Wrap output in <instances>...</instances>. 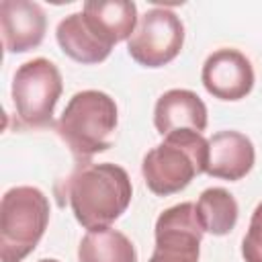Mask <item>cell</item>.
Returning <instances> with one entry per match:
<instances>
[{
	"mask_svg": "<svg viewBox=\"0 0 262 262\" xmlns=\"http://www.w3.org/2000/svg\"><path fill=\"white\" fill-rule=\"evenodd\" d=\"M196 215L205 233L225 235L235 227L239 207L229 190L221 186H211L201 192L196 201Z\"/></svg>",
	"mask_w": 262,
	"mask_h": 262,
	"instance_id": "15",
	"label": "cell"
},
{
	"mask_svg": "<svg viewBox=\"0 0 262 262\" xmlns=\"http://www.w3.org/2000/svg\"><path fill=\"white\" fill-rule=\"evenodd\" d=\"M242 256L246 262H262V203L256 205L248 231L242 242Z\"/></svg>",
	"mask_w": 262,
	"mask_h": 262,
	"instance_id": "16",
	"label": "cell"
},
{
	"mask_svg": "<svg viewBox=\"0 0 262 262\" xmlns=\"http://www.w3.org/2000/svg\"><path fill=\"white\" fill-rule=\"evenodd\" d=\"M39 262H59V260H55V258H43V260H39Z\"/></svg>",
	"mask_w": 262,
	"mask_h": 262,
	"instance_id": "17",
	"label": "cell"
},
{
	"mask_svg": "<svg viewBox=\"0 0 262 262\" xmlns=\"http://www.w3.org/2000/svg\"><path fill=\"white\" fill-rule=\"evenodd\" d=\"M184 45V25L168 8H149L139 16L137 29L127 41L133 61L143 68H162L176 59Z\"/></svg>",
	"mask_w": 262,
	"mask_h": 262,
	"instance_id": "6",
	"label": "cell"
},
{
	"mask_svg": "<svg viewBox=\"0 0 262 262\" xmlns=\"http://www.w3.org/2000/svg\"><path fill=\"white\" fill-rule=\"evenodd\" d=\"M207 104L192 90L172 88L156 100L154 127L162 137L180 129L203 133L207 129Z\"/></svg>",
	"mask_w": 262,
	"mask_h": 262,
	"instance_id": "11",
	"label": "cell"
},
{
	"mask_svg": "<svg viewBox=\"0 0 262 262\" xmlns=\"http://www.w3.org/2000/svg\"><path fill=\"white\" fill-rule=\"evenodd\" d=\"M55 39L61 51L78 63H100L104 61L113 47L106 45L84 20L82 10L72 12L59 20L55 29Z\"/></svg>",
	"mask_w": 262,
	"mask_h": 262,
	"instance_id": "13",
	"label": "cell"
},
{
	"mask_svg": "<svg viewBox=\"0 0 262 262\" xmlns=\"http://www.w3.org/2000/svg\"><path fill=\"white\" fill-rule=\"evenodd\" d=\"M47 29V16L37 2L2 0L0 33L6 53H25L41 45Z\"/></svg>",
	"mask_w": 262,
	"mask_h": 262,
	"instance_id": "9",
	"label": "cell"
},
{
	"mask_svg": "<svg viewBox=\"0 0 262 262\" xmlns=\"http://www.w3.org/2000/svg\"><path fill=\"white\" fill-rule=\"evenodd\" d=\"M252 61L233 47H221L213 51L201 70V82L205 90L219 100H242L254 88Z\"/></svg>",
	"mask_w": 262,
	"mask_h": 262,
	"instance_id": "8",
	"label": "cell"
},
{
	"mask_svg": "<svg viewBox=\"0 0 262 262\" xmlns=\"http://www.w3.org/2000/svg\"><path fill=\"white\" fill-rule=\"evenodd\" d=\"M254 162L256 149L248 135L231 129L217 131L209 139V162L205 174L235 182L254 168Z\"/></svg>",
	"mask_w": 262,
	"mask_h": 262,
	"instance_id": "10",
	"label": "cell"
},
{
	"mask_svg": "<svg viewBox=\"0 0 262 262\" xmlns=\"http://www.w3.org/2000/svg\"><path fill=\"white\" fill-rule=\"evenodd\" d=\"M82 14L88 27L111 47L129 41L137 29V6L129 0H88Z\"/></svg>",
	"mask_w": 262,
	"mask_h": 262,
	"instance_id": "12",
	"label": "cell"
},
{
	"mask_svg": "<svg viewBox=\"0 0 262 262\" xmlns=\"http://www.w3.org/2000/svg\"><path fill=\"white\" fill-rule=\"evenodd\" d=\"M78 262H137V252L123 231L100 227L80 239Z\"/></svg>",
	"mask_w": 262,
	"mask_h": 262,
	"instance_id": "14",
	"label": "cell"
},
{
	"mask_svg": "<svg viewBox=\"0 0 262 262\" xmlns=\"http://www.w3.org/2000/svg\"><path fill=\"white\" fill-rule=\"evenodd\" d=\"M154 233L156 248L147 262H199L205 229L194 203H180L162 211Z\"/></svg>",
	"mask_w": 262,
	"mask_h": 262,
	"instance_id": "7",
	"label": "cell"
},
{
	"mask_svg": "<svg viewBox=\"0 0 262 262\" xmlns=\"http://www.w3.org/2000/svg\"><path fill=\"white\" fill-rule=\"evenodd\" d=\"M63 82L57 66L45 57L20 63L12 76V104L25 127H45L51 123Z\"/></svg>",
	"mask_w": 262,
	"mask_h": 262,
	"instance_id": "5",
	"label": "cell"
},
{
	"mask_svg": "<svg viewBox=\"0 0 262 262\" xmlns=\"http://www.w3.org/2000/svg\"><path fill=\"white\" fill-rule=\"evenodd\" d=\"M117 123L115 98L100 90H82L68 100L55 131L78 160H88L113 145Z\"/></svg>",
	"mask_w": 262,
	"mask_h": 262,
	"instance_id": "3",
	"label": "cell"
},
{
	"mask_svg": "<svg viewBox=\"0 0 262 262\" xmlns=\"http://www.w3.org/2000/svg\"><path fill=\"white\" fill-rule=\"evenodd\" d=\"M49 199L37 186H14L0 201V262H23L49 223Z\"/></svg>",
	"mask_w": 262,
	"mask_h": 262,
	"instance_id": "4",
	"label": "cell"
},
{
	"mask_svg": "<svg viewBox=\"0 0 262 262\" xmlns=\"http://www.w3.org/2000/svg\"><path fill=\"white\" fill-rule=\"evenodd\" d=\"M133 184L125 168L102 162L80 164L68 178V201L76 221L90 229L108 227L129 207Z\"/></svg>",
	"mask_w": 262,
	"mask_h": 262,
	"instance_id": "1",
	"label": "cell"
},
{
	"mask_svg": "<svg viewBox=\"0 0 262 262\" xmlns=\"http://www.w3.org/2000/svg\"><path fill=\"white\" fill-rule=\"evenodd\" d=\"M209 139L192 129H180L164 135V141L151 147L141 162V174L147 188L158 196L184 190L194 176L207 172Z\"/></svg>",
	"mask_w": 262,
	"mask_h": 262,
	"instance_id": "2",
	"label": "cell"
}]
</instances>
